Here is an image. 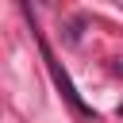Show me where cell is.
Listing matches in <instances>:
<instances>
[{
    "label": "cell",
    "mask_w": 123,
    "mask_h": 123,
    "mask_svg": "<svg viewBox=\"0 0 123 123\" xmlns=\"http://www.w3.org/2000/svg\"><path fill=\"white\" fill-rule=\"evenodd\" d=\"M42 54H46V62H50V73H54V81L62 85V92H65V100H69V104H73V108H77L81 115H96V111H92V108H88V104H85V100H81V96L73 92V85H69V77H65L62 69H58V62L50 58V50H42Z\"/></svg>",
    "instance_id": "1"
}]
</instances>
